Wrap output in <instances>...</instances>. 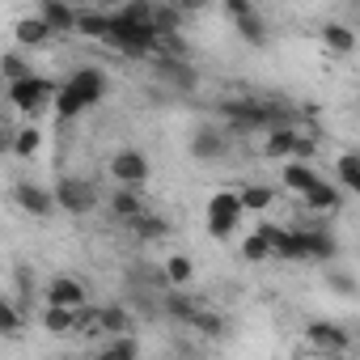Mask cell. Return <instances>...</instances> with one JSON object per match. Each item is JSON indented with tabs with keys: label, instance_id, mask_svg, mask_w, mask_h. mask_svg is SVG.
Returning a JSON list of instances; mask_svg holds the SVG:
<instances>
[{
	"label": "cell",
	"instance_id": "cell-1",
	"mask_svg": "<svg viewBox=\"0 0 360 360\" xmlns=\"http://www.w3.org/2000/svg\"><path fill=\"white\" fill-rule=\"evenodd\" d=\"M102 98H106V72L102 68H77L56 94V115L60 119H77L81 110H89Z\"/></svg>",
	"mask_w": 360,
	"mask_h": 360
},
{
	"label": "cell",
	"instance_id": "cell-2",
	"mask_svg": "<svg viewBox=\"0 0 360 360\" xmlns=\"http://www.w3.org/2000/svg\"><path fill=\"white\" fill-rule=\"evenodd\" d=\"M221 115L229 127L238 131H271V127H284L288 115L271 102H255V98H233V102H221Z\"/></svg>",
	"mask_w": 360,
	"mask_h": 360
},
{
	"label": "cell",
	"instance_id": "cell-3",
	"mask_svg": "<svg viewBox=\"0 0 360 360\" xmlns=\"http://www.w3.org/2000/svg\"><path fill=\"white\" fill-rule=\"evenodd\" d=\"M56 94H60V89H56L47 77H26V81H13V85L5 89L9 106L22 110V115H30V119H39L47 106H56Z\"/></svg>",
	"mask_w": 360,
	"mask_h": 360
},
{
	"label": "cell",
	"instance_id": "cell-4",
	"mask_svg": "<svg viewBox=\"0 0 360 360\" xmlns=\"http://www.w3.org/2000/svg\"><path fill=\"white\" fill-rule=\"evenodd\" d=\"M242 195L238 191H217L212 200H208V233L212 238H233L238 233V221H242Z\"/></svg>",
	"mask_w": 360,
	"mask_h": 360
},
{
	"label": "cell",
	"instance_id": "cell-5",
	"mask_svg": "<svg viewBox=\"0 0 360 360\" xmlns=\"http://www.w3.org/2000/svg\"><path fill=\"white\" fill-rule=\"evenodd\" d=\"M56 204L64 212H72V217H85V212L98 208V191H94V183H85V178H60L56 183Z\"/></svg>",
	"mask_w": 360,
	"mask_h": 360
},
{
	"label": "cell",
	"instance_id": "cell-6",
	"mask_svg": "<svg viewBox=\"0 0 360 360\" xmlns=\"http://www.w3.org/2000/svg\"><path fill=\"white\" fill-rule=\"evenodd\" d=\"M110 174L119 178L123 187L136 191L140 183H148V174H153V169H148V157H144L140 148H119V153L110 157Z\"/></svg>",
	"mask_w": 360,
	"mask_h": 360
},
{
	"label": "cell",
	"instance_id": "cell-7",
	"mask_svg": "<svg viewBox=\"0 0 360 360\" xmlns=\"http://www.w3.org/2000/svg\"><path fill=\"white\" fill-rule=\"evenodd\" d=\"M284 233H288V229H280V225H259V229L242 242V259H246V263H263V259H271L276 246L284 242Z\"/></svg>",
	"mask_w": 360,
	"mask_h": 360
},
{
	"label": "cell",
	"instance_id": "cell-8",
	"mask_svg": "<svg viewBox=\"0 0 360 360\" xmlns=\"http://www.w3.org/2000/svg\"><path fill=\"white\" fill-rule=\"evenodd\" d=\"M47 305H60V309H85L89 305V292L77 276H56L47 284Z\"/></svg>",
	"mask_w": 360,
	"mask_h": 360
},
{
	"label": "cell",
	"instance_id": "cell-9",
	"mask_svg": "<svg viewBox=\"0 0 360 360\" xmlns=\"http://www.w3.org/2000/svg\"><path fill=\"white\" fill-rule=\"evenodd\" d=\"M13 200H18V208L22 212H30V217H51L60 204H56V191H47V187H39V183H18L13 187Z\"/></svg>",
	"mask_w": 360,
	"mask_h": 360
},
{
	"label": "cell",
	"instance_id": "cell-10",
	"mask_svg": "<svg viewBox=\"0 0 360 360\" xmlns=\"http://www.w3.org/2000/svg\"><path fill=\"white\" fill-rule=\"evenodd\" d=\"M305 339L314 343V347H322V352H347V343H352V335H347V326H339V322H309L305 326Z\"/></svg>",
	"mask_w": 360,
	"mask_h": 360
},
{
	"label": "cell",
	"instance_id": "cell-11",
	"mask_svg": "<svg viewBox=\"0 0 360 360\" xmlns=\"http://www.w3.org/2000/svg\"><path fill=\"white\" fill-rule=\"evenodd\" d=\"M225 153H229V140H225L221 127H200L191 136V157L195 161H221Z\"/></svg>",
	"mask_w": 360,
	"mask_h": 360
},
{
	"label": "cell",
	"instance_id": "cell-12",
	"mask_svg": "<svg viewBox=\"0 0 360 360\" xmlns=\"http://www.w3.org/2000/svg\"><path fill=\"white\" fill-rule=\"evenodd\" d=\"M77 13H81V9L60 5V0H43V5H39V18L51 26V34H72V30H77Z\"/></svg>",
	"mask_w": 360,
	"mask_h": 360
},
{
	"label": "cell",
	"instance_id": "cell-13",
	"mask_svg": "<svg viewBox=\"0 0 360 360\" xmlns=\"http://www.w3.org/2000/svg\"><path fill=\"white\" fill-rule=\"evenodd\" d=\"M157 77H161L165 85H174V89H195V81H200L187 60H169V56L157 60Z\"/></svg>",
	"mask_w": 360,
	"mask_h": 360
},
{
	"label": "cell",
	"instance_id": "cell-14",
	"mask_svg": "<svg viewBox=\"0 0 360 360\" xmlns=\"http://www.w3.org/2000/svg\"><path fill=\"white\" fill-rule=\"evenodd\" d=\"M297 140H301V131H297L292 123L271 127V131H267V140H263V153H267L271 161H284V157H292V153H297Z\"/></svg>",
	"mask_w": 360,
	"mask_h": 360
},
{
	"label": "cell",
	"instance_id": "cell-15",
	"mask_svg": "<svg viewBox=\"0 0 360 360\" xmlns=\"http://www.w3.org/2000/svg\"><path fill=\"white\" fill-rule=\"evenodd\" d=\"M98 330L110 335V339H127V335H131V314H127V305H102V309H98Z\"/></svg>",
	"mask_w": 360,
	"mask_h": 360
},
{
	"label": "cell",
	"instance_id": "cell-16",
	"mask_svg": "<svg viewBox=\"0 0 360 360\" xmlns=\"http://www.w3.org/2000/svg\"><path fill=\"white\" fill-rule=\"evenodd\" d=\"M110 26H115V18L106 13V9H81L77 13V34H89V39H110Z\"/></svg>",
	"mask_w": 360,
	"mask_h": 360
},
{
	"label": "cell",
	"instance_id": "cell-17",
	"mask_svg": "<svg viewBox=\"0 0 360 360\" xmlns=\"http://www.w3.org/2000/svg\"><path fill=\"white\" fill-rule=\"evenodd\" d=\"M318 183H322V178H318L305 161H288V165H284V187H288V191H297L301 200H305Z\"/></svg>",
	"mask_w": 360,
	"mask_h": 360
},
{
	"label": "cell",
	"instance_id": "cell-18",
	"mask_svg": "<svg viewBox=\"0 0 360 360\" xmlns=\"http://www.w3.org/2000/svg\"><path fill=\"white\" fill-rule=\"evenodd\" d=\"M322 43H326V51H335V56H352V51H356V30L343 26V22H326V26H322Z\"/></svg>",
	"mask_w": 360,
	"mask_h": 360
},
{
	"label": "cell",
	"instance_id": "cell-19",
	"mask_svg": "<svg viewBox=\"0 0 360 360\" xmlns=\"http://www.w3.org/2000/svg\"><path fill=\"white\" fill-rule=\"evenodd\" d=\"M110 212L119 217V221H140L144 217V200H140V191H131V187H119L115 195H110Z\"/></svg>",
	"mask_w": 360,
	"mask_h": 360
},
{
	"label": "cell",
	"instance_id": "cell-20",
	"mask_svg": "<svg viewBox=\"0 0 360 360\" xmlns=\"http://www.w3.org/2000/svg\"><path fill=\"white\" fill-rule=\"evenodd\" d=\"M47 39H51V26H47V22H43L39 13H34V18H22V22H18V43H22V47H43Z\"/></svg>",
	"mask_w": 360,
	"mask_h": 360
},
{
	"label": "cell",
	"instance_id": "cell-21",
	"mask_svg": "<svg viewBox=\"0 0 360 360\" xmlns=\"http://www.w3.org/2000/svg\"><path fill=\"white\" fill-rule=\"evenodd\" d=\"M161 305H165V314H169V318L187 322V326H191V322H195V314L204 309L200 301H191V297H183V292H165V301H161Z\"/></svg>",
	"mask_w": 360,
	"mask_h": 360
},
{
	"label": "cell",
	"instance_id": "cell-22",
	"mask_svg": "<svg viewBox=\"0 0 360 360\" xmlns=\"http://www.w3.org/2000/svg\"><path fill=\"white\" fill-rule=\"evenodd\" d=\"M339 204H343V191L330 187V183H318V187L305 195V208H314V212H335Z\"/></svg>",
	"mask_w": 360,
	"mask_h": 360
},
{
	"label": "cell",
	"instance_id": "cell-23",
	"mask_svg": "<svg viewBox=\"0 0 360 360\" xmlns=\"http://www.w3.org/2000/svg\"><path fill=\"white\" fill-rule=\"evenodd\" d=\"M335 169H339V187L352 191V195H360V153H343L335 161Z\"/></svg>",
	"mask_w": 360,
	"mask_h": 360
},
{
	"label": "cell",
	"instance_id": "cell-24",
	"mask_svg": "<svg viewBox=\"0 0 360 360\" xmlns=\"http://www.w3.org/2000/svg\"><path fill=\"white\" fill-rule=\"evenodd\" d=\"M233 26H238L242 43H250V47H263V43H267V22L259 18V9H255V13H246V18H238Z\"/></svg>",
	"mask_w": 360,
	"mask_h": 360
},
{
	"label": "cell",
	"instance_id": "cell-25",
	"mask_svg": "<svg viewBox=\"0 0 360 360\" xmlns=\"http://www.w3.org/2000/svg\"><path fill=\"white\" fill-rule=\"evenodd\" d=\"M131 238H140V242H157V238H169V225H165L161 217L144 212L140 221H131Z\"/></svg>",
	"mask_w": 360,
	"mask_h": 360
},
{
	"label": "cell",
	"instance_id": "cell-26",
	"mask_svg": "<svg viewBox=\"0 0 360 360\" xmlns=\"http://www.w3.org/2000/svg\"><path fill=\"white\" fill-rule=\"evenodd\" d=\"M43 326H47L51 335H68V330H77V309L47 305V309H43Z\"/></svg>",
	"mask_w": 360,
	"mask_h": 360
},
{
	"label": "cell",
	"instance_id": "cell-27",
	"mask_svg": "<svg viewBox=\"0 0 360 360\" xmlns=\"http://www.w3.org/2000/svg\"><path fill=\"white\" fill-rule=\"evenodd\" d=\"M191 276H195V263L187 259V255H169L165 259V284H191Z\"/></svg>",
	"mask_w": 360,
	"mask_h": 360
},
{
	"label": "cell",
	"instance_id": "cell-28",
	"mask_svg": "<svg viewBox=\"0 0 360 360\" xmlns=\"http://www.w3.org/2000/svg\"><path fill=\"white\" fill-rule=\"evenodd\" d=\"M94 360H140V347H136V339L127 335V339H110Z\"/></svg>",
	"mask_w": 360,
	"mask_h": 360
},
{
	"label": "cell",
	"instance_id": "cell-29",
	"mask_svg": "<svg viewBox=\"0 0 360 360\" xmlns=\"http://www.w3.org/2000/svg\"><path fill=\"white\" fill-rule=\"evenodd\" d=\"M39 144H43V136H39V127H22V131H13V153L18 157H34L39 153Z\"/></svg>",
	"mask_w": 360,
	"mask_h": 360
},
{
	"label": "cell",
	"instance_id": "cell-30",
	"mask_svg": "<svg viewBox=\"0 0 360 360\" xmlns=\"http://www.w3.org/2000/svg\"><path fill=\"white\" fill-rule=\"evenodd\" d=\"M238 195H242V208H250V212H263L267 204H276L271 187H242Z\"/></svg>",
	"mask_w": 360,
	"mask_h": 360
},
{
	"label": "cell",
	"instance_id": "cell-31",
	"mask_svg": "<svg viewBox=\"0 0 360 360\" xmlns=\"http://www.w3.org/2000/svg\"><path fill=\"white\" fill-rule=\"evenodd\" d=\"M191 326H195L200 335H208V339H221V335H225V318H221V314H212V309H200Z\"/></svg>",
	"mask_w": 360,
	"mask_h": 360
},
{
	"label": "cell",
	"instance_id": "cell-32",
	"mask_svg": "<svg viewBox=\"0 0 360 360\" xmlns=\"http://www.w3.org/2000/svg\"><path fill=\"white\" fill-rule=\"evenodd\" d=\"M0 68H5L9 85H13V81H26V77H34V72H30V64H26L18 51H5V56H0Z\"/></svg>",
	"mask_w": 360,
	"mask_h": 360
},
{
	"label": "cell",
	"instance_id": "cell-33",
	"mask_svg": "<svg viewBox=\"0 0 360 360\" xmlns=\"http://www.w3.org/2000/svg\"><path fill=\"white\" fill-rule=\"evenodd\" d=\"M178 22H183V9H169V5H161V9L153 13V26L161 30V39H165V34H178Z\"/></svg>",
	"mask_w": 360,
	"mask_h": 360
},
{
	"label": "cell",
	"instance_id": "cell-34",
	"mask_svg": "<svg viewBox=\"0 0 360 360\" xmlns=\"http://www.w3.org/2000/svg\"><path fill=\"white\" fill-rule=\"evenodd\" d=\"M326 288L339 292V297H356V292H360V284H356L347 271H326Z\"/></svg>",
	"mask_w": 360,
	"mask_h": 360
},
{
	"label": "cell",
	"instance_id": "cell-35",
	"mask_svg": "<svg viewBox=\"0 0 360 360\" xmlns=\"http://www.w3.org/2000/svg\"><path fill=\"white\" fill-rule=\"evenodd\" d=\"M0 318H5V335L18 339V330H22V309H18V301H5V305H0Z\"/></svg>",
	"mask_w": 360,
	"mask_h": 360
},
{
	"label": "cell",
	"instance_id": "cell-36",
	"mask_svg": "<svg viewBox=\"0 0 360 360\" xmlns=\"http://www.w3.org/2000/svg\"><path fill=\"white\" fill-rule=\"evenodd\" d=\"M246 13H255L250 0H225V18H229V22H238V18H246Z\"/></svg>",
	"mask_w": 360,
	"mask_h": 360
},
{
	"label": "cell",
	"instance_id": "cell-37",
	"mask_svg": "<svg viewBox=\"0 0 360 360\" xmlns=\"http://www.w3.org/2000/svg\"><path fill=\"white\" fill-rule=\"evenodd\" d=\"M292 157L309 165V157H314V140H309V136H301V140H297V153H292Z\"/></svg>",
	"mask_w": 360,
	"mask_h": 360
},
{
	"label": "cell",
	"instance_id": "cell-38",
	"mask_svg": "<svg viewBox=\"0 0 360 360\" xmlns=\"http://www.w3.org/2000/svg\"><path fill=\"white\" fill-rule=\"evenodd\" d=\"M335 360H339V356H335Z\"/></svg>",
	"mask_w": 360,
	"mask_h": 360
}]
</instances>
